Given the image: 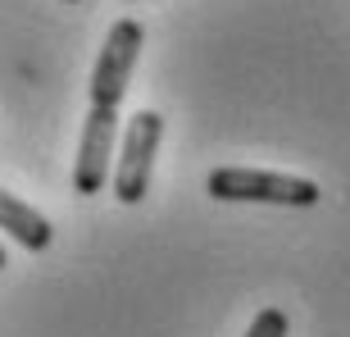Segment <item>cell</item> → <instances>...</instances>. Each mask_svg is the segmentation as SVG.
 <instances>
[{
    "instance_id": "cell-6",
    "label": "cell",
    "mask_w": 350,
    "mask_h": 337,
    "mask_svg": "<svg viewBox=\"0 0 350 337\" xmlns=\"http://www.w3.org/2000/svg\"><path fill=\"white\" fill-rule=\"evenodd\" d=\"M0 269H5V247H0Z\"/></svg>"
},
{
    "instance_id": "cell-4",
    "label": "cell",
    "mask_w": 350,
    "mask_h": 337,
    "mask_svg": "<svg viewBox=\"0 0 350 337\" xmlns=\"http://www.w3.org/2000/svg\"><path fill=\"white\" fill-rule=\"evenodd\" d=\"M0 233H10L14 242L27 247V251H46L51 237H55V228H51V219H46L41 210H32L27 201H18V196H10L5 187H0Z\"/></svg>"
},
{
    "instance_id": "cell-1",
    "label": "cell",
    "mask_w": 350,
    "mask_h": 337,
    "mask_svg": "<svg viewBox=\"0 0 350 337\" xmlns=\"http://www.w3.org/2000/svg\"><path fill=\"white\" fill-rule=\"evenodd\" d=\"M146 27L137 18H118L109 27V37L100 46V60L91 68L87 87V123H82L78 142V164H73V187L78 196H96L109 182V164H114V137H118V105L128 96L132 68L142 55Z\"/></svg>"
},
{
    "instance_id": "cell-5",
    "label": "cell",
    "mask_w": 350,
    "mask_h": 337,
    "mask_svg": "<svg viewBox=\"0 0 350 337\" xmlns=\"http://www.w3.org/2000/svg\"><path fill=\"white\" fill-rule=\"evenodd\" d=\"M286 328H291V319H286V310H278V305H264L255 319H250L246 337H286Z\"/></svg>"
},
{
    "instance_id": "cell-2",
    "label": "cell",
    "mask_w": 350,
    "mask_h": 337,
    "mask_svg": "<svg viewBox=\"0 0 350 337\" xmlns=\"http://www.w3.org/2000/svg\"><path fill=\"white\" fill-rule=\"evenodd\" d=\"M205 192L214 201H255V205H291L310 210L319 205V182L296 173H269V168H214L205 178Z\"/></svg>"
},
{
    "instance_id": "cell-7",
    "label": "cell",
    "mask_w": 350,
    "mask_h": 337,
    "mask_svg": "<svg viewBox=\"0 0 350 337\" xmlns=\"http://www.w3.org/2000/svg\"><path fill=\"white\" fill-rule=\"evenodd\" d=\"M64 5H78V0H64Z\"/></svg>"
},
{
    "instance_id": "cell-3",
    "label": "cell",
    "mask_w": 350,
    "mask_h": 337,
    "mask_svg": "<svg viewBox=\"0 0 350 337\" xmlns=\"http://www.w3.org/2000/svg\"><path fill=\"white\" fill-rule=\"evenodd\" d=\"M159 137H164V118L155 110H142V114L128 118L123 151L114 160V196L123 205H142L146 192H150V168H155V155H159Z\"/></svg>"
}]
</instances>
